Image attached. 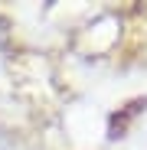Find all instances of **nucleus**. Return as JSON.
Instances as JSON below:
<instances>
[{
	"mask_svg": "<svg viewBox=\"0 0 147 150\" xmlns=\"http://www.w3.org/2000/svg\"><path fill=\"white\" fill-rule=\"evenodd\" d=\"M0 65H4V49H0Z\"/></svg>",
	"mask_w": 147,
	"mask_h": 150,
	"instance_id": "nucleus-2",
	"label": "nucleus"
},
{
	"mask_svg": "<svg viewBox=\"0 0 147 150\" xmlns=\"http://www.w3.org/2000/svg\"><path fill=\"white\" fill-rule=\"evenodd\" d=\"M0 150H7V137L4 134H0Z\"/></svg>",
	"mask_w": 147,
	"mask_h": 150,
	"instance_id": "nucleus-1",
	"label": "nucleus"
}]
</instances>
